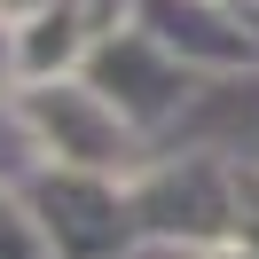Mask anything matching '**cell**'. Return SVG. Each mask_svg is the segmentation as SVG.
Wrapping results in <instances>:
<instances>
[{
    "instance_id": "cell-3",
    "label": "cell",
    "mask_w": 259,
    "mask_h": 259,
    "mask_svg": "<svg viewBox=\"0 0 259 259\" xmlns=\"http://www.w3.org/2000/svg\"><path fill=\"white\" fill-rule=\"evenodd\" d=\"M55 0H0V16H48Z\"/></svg>"
},
{
    "instance_id": "cell-1",
    "label": "cell",
    "mask_w": 259,
    "mask_h": 259,
    "mask_svg": "<svg viewBox=\"0 0 259 259\" xmlns=\"http://www.w3.org/2000/svg\"><path fill=\"white\" fill-rule=\"evenodd\" d=\"M32 118H39V134H48V142H63V149H71V157L110 149V118H102V102H95V95H79V87H48V95L32 102Z\"/></svg>"
},
{
    "instance_id": "cell-2",
    "label": "cell",
    "mask_w": 259,
    "mask_h": 259,
    "mask_svg": "<svg viewBox=\"0 0 259 259\" xmlns=\"http://www.w3.org/2000/svg\"><path fill=\"white\" fill-rule=\"evenodd\" d=\"M149 24H157V32L173 39V48L189 39V48H204V55H251L236 32H228V24H212L204 8H196V0H149Z\"/></svg>"
}]
</instances>
